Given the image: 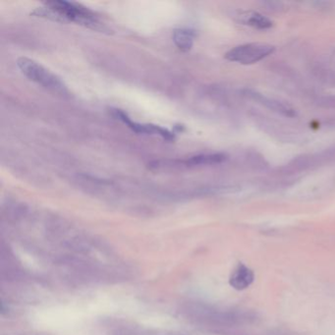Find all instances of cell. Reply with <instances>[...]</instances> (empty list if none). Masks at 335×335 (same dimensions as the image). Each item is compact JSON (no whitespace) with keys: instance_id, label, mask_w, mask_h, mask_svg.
Returning a JSON list of instances; mask_svg holds the SVG:
<instances>
[{"instance_id":"obj_1","label":"cell","mask_w":335,"mask_h":335,"mask_svg":"<svg viewBox=\"0 0 335 335\" xmlns=\"http://www.w3.org/2000/svg\"><path fill=\"white\" fill-rule=\"evenodd\" d=\"M33 14L57 22L75 23L92 30H104L97 13L76 2L63 0L47 1L43 3V7L36 9Z\"/></svg>"},{"instance_id":"obj_2","label":"cell","mask_w":335,"mask_h":335,"mask_svg":"<svg viewBox=\"0 0 335 335\" xmlns=\"http://www.w3.org/2000/svg\"><path fill=\"white\" fill-rule=\"evenodd\" d=\"M17 66L27 79L47 90L60 94L62 97L70 94L63 81L38 62L28 57H20L17 60Z\"/></svg>"},{"instance_id":"obj_3","label":"cell","mask_w":335,"mask_h":335,"mask_svg":"<svg viewBox=\"0 0 335 335\" xmlns=\"http://www.w3.org/2000/svg\"><path fill=\"white\" fill-rule=\"evenodd\" d=\"M275 46L266 42H248L237 45L228 51L224 57L228 61L242 65H252L271 55Z\"/></svg>"},{"instance_id":"obj_4","label":"cell","mask_w":335,"mask_h":335,"mask_svg":"<svg viewBox=\"0 0 335 335\" xmlns=\"http://www.w3.org/2000/svg\"><path fill=\"white\" fill-rule=\"evenodd\" d=\"M112 115L125 124L131 131L137 133V134H143V135H152V136H159L166 141H174L175 137L172 132L169 130L162 128L159 125L155 124H148V123H139L136 121H133L127 113L122 111L121 109H112Z\"/></svg>"},{"instance_id":"obj_5","label":"cell","mask_w":335,"mask_h":335,"mask_svg":"<svg viewBox=\"0 0 335 335\" xmlns=\"http://www.w3.org/2000/svg\"><path fill=\"white\" fill-rule=\"evenodd\" d=\"M243 95L245 98H247L248 100L254 101L256 102L258 105L275 112L278 113L280 115H283L285 117H289V118H293L297 116V111L295 110V108H293L290 105L283 103L281 101H278L276 99L273 98H269L266 97V95L251 89V88H245L242 91Z\"/></svg>"},{"instance_id":"obj_6","label":"cell","mask_w":335,"mask_h":335,"mask_svg":"<svg viewBox=\"0 0 335 335\" xmlns=\"http://www.w3.org/2000/svg\"><path fill=\"white\" fill-rule=\"evenodd\" d=\"M228 157L223 153H213V154H201L197 156L190 157L182 160L173 161V166L180 167H200V166H210L221 164L227 160Z\"/></svg>"},{"instance_id":"obj_7","label":"cell","mask_w":335,"mask_h":335,"mask_svg":"<svg viewBox=\"0 0 335 335\" xmlns=\"http://www.w3.org/2000/svg\"><path fill=\"white\" fill-rule=\"evenodd\" d=\"M255 280V274L252 269L243 264H239L232 272L229 283L236 290H245L252 285Z\"/></svg>"},{"instance_id":"obj_8","label":"cell","mask_w":335,"mask_h":335,"mask_svg":"<svg viewBox=\"0 0 335 335\" xmlns=\"http://www.w3.org/2000/svg\"><path fill=\"white\" fill-rule=\"evenodd\" d=\"M236 20L246 26L258 30H267L273 26V22L257 11H241L236 15Z\"/></svg>"},{"instance_id":"obj_9","label":"cell","mask_w":335,"mask_h":335,"mask_svg":"<svg viewBox=\"0 0 335 335\" xmlns=\"http://www.w3.org/2000/svg\"><path fill=\"white\" fill-rule=\"evenodd\" d=\"M173 41L178 50L183 53H188L192 50L194 40L196 37V32L189 28L176 29L173 32Z\"/></svg>"},{"instance_id":"obj_10","label":"cell","mask_w":335,"mask_h":335,"mask_svg":"<svg viewBox=\"0 0 335 335\" xmlns=\"http://www.w3.org/2000/svg\"><path fill=\"white\" fill-rule=\"evenodd\" d=\"M317 105L324 108H335V95H326L317 101Z\"/></svg>"}]
</instances>
